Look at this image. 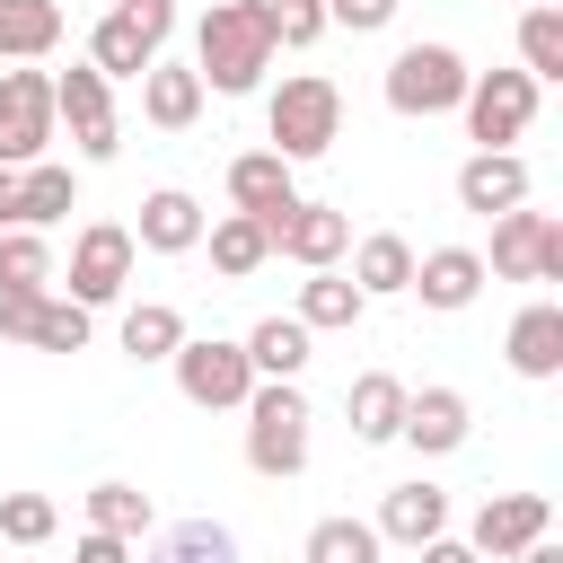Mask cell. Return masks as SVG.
<instances>
[{
    "label": "cell",
    "instance_id": "6da1fadb",
    "mask_svg": "<svg viewBox=\"0 0 563 563\" xmlns=\"http://www.w3.org/2000/svg\"><path fill=\"white\" fill-rule=\"evenodd\" d=\"M264 70H273L264 0H211L202 26H194V79H202V97H255Z\"/></svg>",
    "mask_w": 563,
    "mask_h": 563
},
{
    "label": "cell",
    "instance_id": "7a4b0ae2",
    "mask_svg": "<svg viewBox=\"0 0 563 563\" xmlns=\"http://www.w3.org/2000/svg\"><path fill=\"white\" fill-rule=\"evenodd\" d=\"M334 141H343V88H334L325 70H290V79L264 97V150L290 158V167H308V158H325Z\"/></svg>",
    "mask_w": 563,
    "mask_h": 563
},
{
    "label": "cell",
    "instance_id": "3957f363",
    "mask_svg": "<svg viewBox=\"0 0 563 563\" xmlns=\"http://www.w3.org/2000/svg\"><path fill=\"white\" fill-rule=\"evenodd\" d=\"M238 413H246V466L264 484H290L308 466V422H317L308 396H299V378H255V396Z\"/></svg>",
    "mask_w": 563,
    "mask_h": 563
},
{
    "label": "cell",
    "instance_id": "277c9868",
    "mask_svg": "<svg viewBox=\"0 0 563 563\" xmlns=\"http://www.w3.org/2000/svg\"><path fill=\"white\" fill-rule=\"evenodd\" d=\"M176 35V0H114L97 26H88V70L97 79H141Z\"/></svg>",
    "mask_w": 563,
    "mask_h": 563
},
{
    "label": "cell",
    "instance_id": "5b68a950",
    "mask_svg": "<svg viewBox=\"0 0 563 563\" xmlns=\"http://www.w3.org/2000/svg\"><path fill=\"white\" fill-rule=\"evenodd\" d=\"M466 53L457 44H405L396 62H387V106L405 114V123H431V114H457V97H466Z\"/></svg>",
    "mask_w": 563,
    "mask_h": 563
},
{
    "label": "cell",
    "instance_id": "8992f818",
    "mask_svg": "<svg viewBox=\"0 0 563 563\" xmlns=\"http://www.w3.org/2000/svg\"><path fill=\"white\" fill-rule=\"evenodd\" d=\"M167 369H176V396H185L194 413H238V405L255 396V369H246V352H238L229 334H185Z\"/></svg>",
    "mask_w": 563,
    "mask_h": 563
},
{
    "label": "cell",
    "instance_id": "52a82bcc",
    "mask_svg": "<svg viewBox=\"0 0 563 563\" xmlns=\"http://www.w3.org/2000/svg\"><path fill=\"white\" fill-rule=\"evenodd\" d=\"M53 114L70 123V150H79V167H106V158L123 150V114H114V79H97L88 62H70V70H53Z\"/></svg>",
    "mask_w": 563,
    "mask_h": 563
},
{
    "label": "cell",
    "instance_id": "ba28073f",
    "mask_svg": "<svg viewBox=\"0 0 563 563\" xmlns=\"http://www.w3.org/2000/svg\"><path fill=\"white\" fill-rule=\"evenodd\" d=\"M53 132H62V114H53V70H35V62L0 70V167H35V158L53 150Z\"/></svg>",
    "mask_w": 563,
    "mask_h": 563
},
{
    "label": "cell",
    "instance_id": "9c48e42d",
    "mask_svg": "<svg viewBox=\"0 0 563 563\" xmlns=\"http://www.w3.org/2000/svg\"><path fill=\"white\" fill-rule=\"evenodd\" d=\"M537 79L528 70H475L466 79V97H457V114H466V141L475 150H510L528 123H537Z\"/></svg>",
    "mask_w": 563,
    "mask_h": 563
},
{
    "label": "cell",
    "instance_id": "30bf717a",
    "mask_svg": "<svg viewBox=\"0 0 563 563\" xmlns=\"http://www.w3.org/2000/svg\"><path fill=\"white\" fill-rule=\"evenodd\" d=\"M484 282H563V220L554 211H501L493 220V255H484Z\"/></svg>",
    "mask_w": 563,
    "mask_h": 563
},
{
    "label": "cell",
    "instance_id": "8fae6325",
    "mask_svg": "<svg viewBox=\"0 0 563 563\" xmlns=\"http://www.w3.org/2000/svg\"><path fill=\"white\" fill-rule=\"evenodd\" d=\"M132 255H141V246H132V229H123V220H88V229L70 238V273H53V282H62V299H79V308L97 317L106 299H123Z\"/></svg>",
    "mask_w": 563,
    "mask_h": 563
},
{
    "label": "cell",
    "instance_id": "7c38bea8",
    "mask_svg": "<svg viewBox=\"0 0 563 563\" xmlns=\"http://www.w3.org/2000/svg\"><path fill=\"white\" fill-rule=\"evenodd\" d=\"M0 334L26 343V352H88L97 317L79 299H62V290H26V299H0Z\"/></svg>",
    "mask_w": 563,
    "mask_h": 563
},
{
    "label": "cell",
    "instance_id": "4fadbf2b",
    "mask_svg": "<svg viewBox=\"0 0 563 563\" xmlns=\"http://www.w3.org/2000/svg\"><path fill=\"white\" fill-rule=\"evenodd\" d=\"M273 255H290L299 273H325V264H343L352 255V211L343 202H290L282 220H273Z\"/></svg>",
    "mask_w": 563,
    "mask_h": 563
},
{
    "label": "cell",
    "instance_id": "5bb4252c",
    "mask_svg": "<svg viewBox=\"0 0 563 563\" xmlns=\"http://www.w3.org/2000/svg\"><path fill=\"white\" fill-rule=\"evenodd\" d=\"M537 537H554V501H545V493H484V510H475V528H466L475 563H510V554L537 545Z\"/></svg>",
    "mask_w": 563,
    "mask_h": 563
},
{
    "label": "cell",
    "instance_id": "9a60e30c",
    "mask_svg": "<svg viewBox=\"0 0 563 563\" xmlns=\"http://www.w3.org/2000/svg\"><path fill=\"white\" fill-rule=\"evenodd\" d=\"M405 299H422L431 317L475 308V299H484V246H422V255H413V282H405Z\"/></svg>",
    "mask_w": 563,
    "mask_h": 563
},
{
    "label": "cell",
    "instance_id": "2e32d148",
    "mask_svg": "<svg viewBox=\"0 0 563 563\" xmlns=\"http://www.w3.org/2000/svg\"><path fill=\"white\" fill-rule=\"evenodd\" d=\"M369 528H378V545H431V537H449V493L431 484V475H413V484H387L378 493V510H369Z\"/></svg>",
    "mask_w": 563,
    "mask_h": 563
},
{
    "label": "cell",
    "instance_id": "e0dca14e",
    "mask_svg": "<svg viewBox=\"0 0 563 563\" xmlns=\"http://www.w3.org/2000/svg\"><path fill=\"white\" fill-rule=\"evenodd\" d=\"M405 449H422V457H457L466 440H475V405L457 396V387H413L405 396V431H396Z\"/></svg>",
    "mask_w": 563,
    "mask_h": 563
},
{
    "label": "cell",
    "instance_id": "ac0fdd59",
    "mask_svg": "<svg viewBox=\"0 0 563 563\" xmlns=\"http://www.w3.org/2000/svg\"><path fill=\"white\" fill-rule=\"evenodd\" d=\"M290 202H299V167L290 158H273V150H238L229 158V211H246V220L273 229Z\"/></svg>",
    "mask_w": 563,
    "mask_h": 563
},
{
    "label": "cell",
    "instance_id": "d6986e66",
    "mask_svg": "<svg viewBox=\"0 0 563 563\" xmlns=\"http://www.w3.org/2000/svg\"><path fill=\"white\" fill-rule=\"evenodd\" d=\"M519 202H528V158H519V150H475V158L457 167V211L501 220V211H519Z\"/></svg>",
    "mask_w": 563,
    "mask_h": 563
},
{
    "label": "cell",
    "instance_id": "ffe728a7",
    "mask_svg": "<svg viewBox=\"0 0 563 563\" xmlns=\"http://www.w3.org/2000/svg\"><path fill=\"white\" fill-rule=\"evenodd\" d=\"M202 106H211V97H202L194 62H167V53H158V62L141 70V123H150V132H194Z\"/></svg>",
    "mask_w": 563,
    "mask_h": 563
},
{
    "label": "cell",
    "instance_id": "44dd1931",
    "mask_svg": "<svg viewBox=\"0 0 563 563\" xmlns=\"http://www.w3.org/2000/svg\"><path fill=\"white\" fill-rule=\"evenodd\" d=\"M501 361L519 378H563V308L554 299H528L510 317V334H501Z\"/></svg>",
    "mask_w": 563,
    "mask_h": 563
},
{
    "label": "cell",
    "instance_id": "7402d4cb",
    "mask_svg": "<svg viewBox=\"0 0 563 563\" xmlns=\"http://www.w3.org/2000/svg\"><path fill=\"white\" fill-rule=\"evenodd\" d=\"M405 396H413V387H405L396 369H361V378L343 387V413H352V440H361V449H387V440L405 431Z\"/></svg>",
    "mask_w": 563,
    "mask_h": 563
},
{
    "label": "cell",
    "instance_id": "603a6c76",
    "mask_svg": "<svg viewBox=\"0 0 563 563\" xmlns=\"http://www.w3.org/2000/svg\"><path fill=\"white\" fill-rule=\"evenodd\" d=\"M132 246H150V255H194V246H202V202H194L185 185L141 194V229H132Z\"/></svg>",
    "mask_w": 563,
    "mask_h": 563
},
{
    "label": "cell",
    "instance_id": "cb8c5ba5",
    "mask_svg": "<svg viewBox=\"0 0 563 563\" xmlns=\"http://www.w3.org/2000/svg\"><path fill=\"white\" fill-rule=\"evenodd\" d=\"M405 282H413V238H396V229H369V238H352V290L378 308V299H405Z\"/></svg>",
    "mask_w": 563,
    "mask_h": 563
},
{
    "label": "cell",
    "instance_id": "d4e9b609",
    "mask_svg": "<svg viewBox=\"0 0 563 563\" xmlns=\"http://www.w3.org/2000/svg\"><path fill=\"white\" fill-rule=\"evenodd\" d=\"M202 246H211V273H220V282H246V273H264V264H273V229H264V220H246V211L202 220Z\"/></svg>",
    "mask_w": 563,
    "mask_h": 563
},
{
    "label": "cell",
    "instance_id": "484cf974",
    "mask_svg": "<svg viewBox=\"0 0 563 563\" xmlns=\"http://www.w3.org/2000/svg\"><path fill=\"white\" fill-rule=\"evenodd\" d=\"M290 317H299L308 334H352V325L369 317V299L352 290V273H343V264H325V273H308V282H299V308H290Z\"/></svg>",
    "mask_w": 563,
    "mask_h": 563
},
{
    "label": "cell",
    "instance_id": "4316f807",
    "mask_svg": "<svg viewBox=\"0 0 563 563\" xmlns=\"http://www.w3.org/2000/svg\"><path fill=\"white\" fill-rule=\"evenodd\" d=\"M308 343H317V334H308L299 317H255V325L238 334V352H246L255 378H299V369H308Z\"/></svg>",
    "mask_w": 563,
    "mask_h": 563
},
{
    "label": "cell",
    "instance_id": "83f0119b",
    "mask_svg": "<svg viewBox=\"0 0 563 563\" xmlns=\"http://www.w3.org/2000/svg\"><path fill=\"white\" fill-rule=\"evenodd\" d=\"M62 0H0V62H44L62 44Z\"/></svg>",
    "mask_w": 563,
    "mask_h": 563
},
{
    "label": "cell",
    "instance_id": "f1b7e54d",
    "mask_svg": "<svg viewBox=\"0 0 563 563\" xmlns=\"http://www.w3.org/2000/svg\"><path fill=\"white\" fill-rule=\"evenodd\" d=\"M62 211H79V176H70L62 158L18 167V229H53Z\"/></svg>",
    "mask_w": 563,
    "mask_h": 563
},
{
    "label": "cell",
    "instance_id": "f546056e",
    "mask_svg": "<svg viewBox=\"0 0 563 563\" xmlns=\"http://www.w3.org/2000/svg\"><path fill=\"white\" fill-rule=\"evenodd\" d=\"M114 343H123L132 361H176V343H185V317H176L167 299H132V308H123V325H114Z\"/></svg>",
    "mask_w": 563,
    "mask_h": 563
},
{
    "label": "cell",
    "instance_id": "4dcf8cb0",
    "mask_svg": "<svg viewBox=\"0 0 563 563\" xmlns=\"http://www.w3.org/2000/svg\"><path fill=\"white\" fill-rule=\"evenodd\" d=\"M88 528H97V537H123V545H141V537H150V493H141V484H123V475L88 484Z\"/></svg>",
    "mask_w": 563,
    "mask_h": 563
},
{
    "label": "cell",
    "instance_id": "1f68e13d",
    "mask_svg": "<svg viewBox=\"0 0 563 563\" xmlns=\"http://www.w3.org/2000/svg\"><path fill=\"white\" fill-rule=\"evenodd\" d=\"M53 290V238L44 229H0V299Z\"/></svg>",
    "mask_w": 563,
    "mask_h": 563
},
{
    "label": "cell",
    "instance_id": "d6a6232c",
    "mask_svg": "<svg viewBox=\"0 0 563 563\" xmlns=\"http://www.w3.org/2000/svg\"><path fill=\"white\" fill-rule=\"evenodd\" d=\"M519 70L545 88V79H563V9L554 0H537V9H519Z\"/></svg>",
    "mask_w": 563,
    "mask_h": 563
},
{
    "label": "cell",
    "instance_id": "836d02e7",
    "mask_svg": "<svg viewBox=\"0 0 563 563\" xmlns=\"http://www.w3.org/2000/svg\"><path fill=\"white\" fill-rule=\"evenodd\" d=\"M308 563H378L387 545H378V528L369 519H352V510H334V519H317L308 528V545H299Z\"/></svg>",
    "mask_w": 563,
    "mask_h": 563
},
{
    "label": "cell",
    "instance_id": "e575fe53",
    "mask_svg": "<svg viewBox=\"0 0 563 563\" xmlns=\"http://www.w3.org/2000/svg\"><path fill=\"white\" fill-rule=\"evenodd\" d=\"M150 563H238V537L220 519H176V528H158Z\"/></svg>",
    "mask_w": 563,
    "mask_h": 563
},
{
    "label": "cell",
    "instance_id": "d590c367",
    "mask_svg": "<svg viewBox=\"0 0 563 563\" xmlns=\"http://www.w3.org/2000/svg\"><path fill=\"white\" fill-rule=\"evenodd\" d=\"M62 528L53 493H0V545H44Z\"/></svg>",
    "mask_w": 563,
    "mask_h": 563
},
{
    "label": "cell",
    "instance_id": "8d00e7d4",
    "mask_svg": "<svg viewBox=\"0 0 563 563\" xmlns=\"http://www.w3.org/2000/svg\"><path fill=\"white\" fill-rule=\"evenodd\" d=\"M264 26H273V53H308L325 35V0H264Z\"/></svg>",
    "mask_w": 563,
    "mask_h": 563
},
{
    "label": "cell",
    "instance_id": "74e56055",
    "mask_svg": "<svg viewBox=\"0 0 563 563\" xmlns=\"http://www.w3.org/2000/svg\"><path fill=\"white\" fill-rule=\"evenodd\" d=\"M396 18V0H325V26H352V35H378Z\"/></svg>",
    "mask_w": 563,
    "mask_h": 563
},
{
    "label": "cell",
    "instance_id": "f35d334b",
    "mask_svg": "<svg viewBox=\"0 0 563 563\" xmlns=\"http://www.w3.org/2000/svg\"><path fill=\"white\" fill-rule=\"evenodd\" d=\"M141 545H123V537H97V528H79V545H70V563H132Z\"/></svg>",
    "mask_w": 563,
    "mask_h": 563
},
{
    "label": "cell",
    "instance_id": "ab89813d",
    "mask_svg": "<svg viewBox=\"0 0 563 563\" xmlns=\"http://www.w3.org/2000/svg\"><path fill=\"white\" fill-rule=\"evenodd\" d=\"M413 563H475V545L466 537H431V545H413Z\"/></svg>",
    "mask_w": 563,
    "mask_h": 563
},
{
    "label": "cell",
    "instance_id": "60d3db41",
    "mask_svg": "<svg viewBox=\"0 0 563 563\" xmlns=\"http://www.w3.org/2000/svg\"><path fill=\"white\" fill-rule=\"evenodd\" d=\"M0 229H18V167H0Z\"/></svg>",
    "mask_w": 563,
    "mask_h": 563
},
{
    "label": "cell",
    "instance_id": "b9f144b4",
    "mask_svg": "<svg viewBox=\"0 0 563 563\" xmlns=\"http://www.w3.org/2000/svg\"><path fill=\"white\" fill-rule=\"evenodd\" d=\"M510 563H563V545H554V537H537V545H519Z\"/></svg>",
    "mask_w": 563,
    "mask_h": 563
},
{
    "label": "cell",
    "instance_id": "7bdbcfd3",
    "mask_svg": "<svg viewBox=\"0 0 563 563\" xmlns=\"http://www.w3.org/2000/svg\"><path fill=\"white\" fill-rule=\"evenodd\" d=\"M519 9H537V0H519Z\"/></svg>",
    "mask_w": 563,
    "mask_h": 563
}]
</instances>
